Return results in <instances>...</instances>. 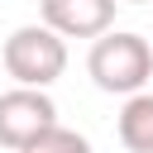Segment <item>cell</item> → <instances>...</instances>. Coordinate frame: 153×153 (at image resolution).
I'll return each instance as SVG.
<instances>
[{
    "label": "cell",
    "instance_id": "7",
    "mask_svg": "<svg viewBox=\"0 0 153 153\" xmlns=\"http://www.w3.org/2000/svg\"><path fill=\"white\" fill-rule=\"evenodd\" d=\"M120 5H148V0H120Z\"/></svg>",
    "mask_w": 153,
    "mask_h": 153
},
{
    "label": "cell",
    "instance_id": "4",
    "mask_svg": "<svg viewBox=\"0 0 153 153\" xmlns=\"http://www.w3.org/2000/svg\"><path fill=\"white\" fill-rule=\"evenodd\" d=\"M120 0H38V24H48L62 38H100L115 24Z\"/></svg>",
    "mask_w": 153,
    "mask_h": 153
},
{
    "label": "cell",
    "instance_id": "3",
    "mask_svg": "<svg viewBox=\"0 0 153 153\" xmlns=\"http://www.w3.org/2000/svg\"><path fill=\"white\" fill-rule=\"evenodd\" d=\"M57 124V105L48 91H33V86H10L0 91V148H33L48 129Z\"/></svg>",
    "mask_w": 153,
    "mask_h": 153
},
{
    "label": "cell",
    "instance_id": "2",
    "mask_svg": "<svg viewBox=\"0 0 153 153\" xmlns=\"http://www.w3.org/2000/svg\"><path fill=\"white\" fill-rule=\"evenodd\" d=\"M0 62H5V72L14 76V86L48 91V86L67 72V38L53 33L48 24H19V29L5 38Z\"/></svg>",
    "mask_w": 153,
    "mask_h": 153
},
{
    "label": "cell",
    "instance_id": "5",
    "mask_svg": "<svg viewBox=\"0 0 153 153\" xmlns=\"http://www.w3.org/2000/svg\"><path fill=\"white\" fill-rule=\"evenodd\" d=\"M115 134L129 153H153V91L124 96V110L115 120Z\"/></svg>",
    "mask_w": 153,
    "mask_h": 153
},
{
    "label": "cell",
    "instance_id": "1",
    "mask_svg": "<svg viewBox=\"0 0 153 153\" xmlns=\"http://www.w3.org/2000/svg\"><path fill=\"white\" fill-rule=\"evenodd\" d=\"M86 72H91V81L100 91L134 96L153 76V43L143 33H129V29H105L86 53Z\"/></svg>",
    "mask_w": 153,
    "mask_h": 153
},
{
    "label": "cell",
    "instance_id": "6",
    "mask_svg": "<svg viewBox=\"0 0 153 153\" xmlns=\"http://www.w3.org/2000/svg\"><path fill=\"white\" fill-rule=\"evenodd\" d=\"M24 153H91V139L86 134H76V129H62V124H53L33 148H24Z\"/></svg>",
    "mask_w": 153,
    "mask_h": 153
}]
</instances>
